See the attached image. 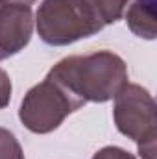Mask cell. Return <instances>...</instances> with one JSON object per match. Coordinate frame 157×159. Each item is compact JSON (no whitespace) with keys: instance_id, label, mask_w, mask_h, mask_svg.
I'll return each mask as SVG.
<instances>
[{"instance_id":"cell-1","label":"cell","mask_w":157,"mask_h":159,"mask_svg":"<svg viewBox=\"0 0 157 159\" xmlns=\"http://www.w3.org/2000/svg\"><path fill=\"white\" fill-rule=\"evenodd\" d=\"M39 34L48 44H67L102 30L104 19L91 0H46L37 13Z\"/></svg>"},{"instance_id":"cell-2","label":"cell","mask_w":157,"mask_h":159,"mask_svg":"<svg viewBox=\"0 0 157 159\" xmlns=\"http://www.w3.org/2000/svg\"><path fill=\"white\" fill-rule=\"evenodd\" d=\"M83 104L76 100L69 91L46 78L44 83L32 89L22 102L20 119L32 131L44 133L57 128L67 113L76 111Z\"/></svg>"},{"instance_id":"cell-3","label":"cell","mask_w":157,"mask_h":159,"mask_svg":"<svg viewBox=\"0 0 157 159\" xmlns=\"http://www.w3.org/2000/svg\"><path fill=\"white\" fill-rule=\"evenodd\" d=\"M32 37V11L24 4L0 7V59L19 52Z\"/></svg>"},{"instance_id":"cell-4","label":"cell","mask_w":157,"mask_h":159,"mask_svg":"<svg viewBox=\"0 0 157 159\" xmlns=\"http://www.w3.org/2000/svg\"><path fill=\"white\" fill-rule=\"evenodd\" d=\"M0 159H24L15 137L0 128Z\"/></svg>"},{"instance_id":"cell-5","label":"cell","mask_w":157,"mask_h":159,"mask_svg":"<svg viewBox=\"0 0 157 159\" xmlns=\"http://www.w3.org/2000/svg\"><path fill=\"white\" fill-rule=\"evenodd\" d=\"M94 159H133V157L129 154H126L124 150H120V148H105L100 154H96Z\"/></svg>"},{"instance_id":"cell-6","label":"cell","mask_w":157,"mask_h":159,"mask_svg":"<svg viewBox=\"0 0 157 159\" xmlns=\"http://www.w3.org/2000/svg\"><path fill=\"white\" fill-rule=\"evenodd\" d=\"M9 93H11V83L7 76H2L0 78V107H4L9 100Z\"/></svg>"},{"instance_id":"cell-7","label":"cell","mask_w":157,"mask_h":159,"mask_svg":"<svg viewBox=\"0 0 157 159\" xmlns=\"http://www.w3.org/2000/svg\"><path fill=\"white\" fill-rule=\"evenodd\" d=\"M0 2H6V0H0ZM20 2H26V4H30V2H34V0H20Z\"/></svg>"}]
</instances>
